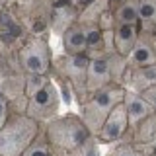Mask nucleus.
<instances>
[{"instance_id":"2","label":"nucleus","mask_w":156,"mask_h":156,"mask_svg":"<svg viewBox=\"0 0 156 156\" xmlns=\"http://www.w3.org/2000/svg\"><path fill=\"white\" fill-rule=\"evenodd\" d=\"M41 123L27 113L12 111L0 127V156H20L41 133Z\"/></svg>"},{"instance_id":"4","label":"nucleus","mask_w":156,"mask_h":156,"mask_svg":"<svg viewBox=\"0 0 156 156\" xmlns=\"http://www.w3.org/2000/svg\"><path fill=\"white\" fill-rule=\"evenodd\" d=\"M8 10L26 35H45L47 29H51V0H18L8 6Z\"/></svg>"},{"instance_id":"8","label":"nucleus","mask_w":156,"mask_h":156,"mask_svg":"<svg viewBox=\"0 0 156 156\" xmlns=\"http://www.w3.org/2000/svg\"><path fill=\"white\" fill-rule=\"evenodd\" d=\"M129 131V119H127V109L125 104H117L111 113L107 115V119L104 121V125L100 127V131L96 133V139L100 144H115L125 136V133Z\"/></svg>"},{"instance_id":"23","label":"nucleus","mask_w":156,"mask_h":156,"mask_svg":"<svg viewBox=\"0 0 156 156\" xmlns=\"http://www.w3.org/2000/svg\"><path fill=\"white\" fill-rule=\"evenodd\" d=\"M70 2H72V6L78 10V14H80L82 10H84L86 6H90V4L94 2V0H70Z\"/></svg>"},{"instance_id":"24","label":"nucleus","mask_w":156,"mask_h":156,"mask_svg":"<svg viewBox=\"0 0 156 156\" xmlns=\"http://www.w3.org/2000/svg\"><path fill=\"white\" fill-rule=\"evenodd\" d=\"M127 2V0H109V10H113L115 6H119V4H123Z\"/></svg>"},{"instance_id":"13","label":"nucleus","mask_w":156,"mask_h":156,"mask_svg":"<svg viewBox=\"0 0 156 156\" xmlns=\"http://www.w3.org/2000/svg\"><path fill=\"white\" fill-rule=\"evenodd\" d=\"M154 62H156V53H154L152 45L139 33V39H136L135 47L131 49V53L127 55V72L135 70V68L154 65Z\"/></svg>"},{"instance_id":"17","label":"nucleus","mask_w":156,"mask_h":156,"mask_svg":"<svg viewBox=\"0 0 156 156\" xmlns=\"http://www.w3.org/2000/svg\"><path fill=\"white\" fill-rule=\"evenodd\" d=\"M49 80H51V74H35V72L26 74V80H23V96H26L27 100L33 98Z\"/></svg>"},{"instance_id":"18","label":"nucleus","mask_w":156,"mask_h":156,"mask_svg":"<svg viewBox=\"0 0 156 156\" xmlns=\"http://www.w3.org/2000/svg\"><path fill=\"white\" fill-rule=\"evenodd\" d=\"M20 156H55L51 144H49V140L45 139V135H43V127H41V133H39V136Z\"/></svg>"},{"instance_id":"15","label":"nucleus","mask_w":156,"mask_h":156,"mask_svg":"<svg viewBox=\"0 0 156 156\" xmlns=\"http://www.w3.org/2000/svg\"><path fill=\"white\" fill-rule=\"evenodd\" d=\"M113 14V22L115 23H139L140 16H139V2L136 0H127V2L119 4L111 10Z\"/></svg>"},{"instance_id":"16","label":"nucleus","mask_w":156,"mask_h":156,"mask_svg":"<svg viewBox=\"0 0 156 156\" xmlns=\"http://www.w3.org/2000/svg\"><path fill=\"white\" fill-rule=\"evenodd\" d=\"M135 131V140L139 143H152L156 140V111H152L148 117H144L136 127H133Z\"/></svg>"},{"instance_id":"7","label":"nucleus","mask_w":156,"mask_h":156,"mask_svg":"<svg viewBox=\"0 0 156 156\" xmlns=\"http://www.w3.org/2000/svg\"><path fill=\"white\" fill-rule=\"evenodd\" d=\"M61 94H58V88L55 84V80H49L41 90L37 92L33 98L27 100V105H26V113L35 119L37 123H47L49 119L57 117L61 113Z\"/></svg>"},{"instance_id":"10","label":"nucleus","mask_w":156,"mask_h":156,"mask_svg":"<svg viewBox=\"0 0 156 156\" xmlns=\"http://www.w3.org/2000/svg\"><path fill=\"white\" fill-rule=\"evenodd\" d=\"M140 33L139 23H115L111 29V39H113V49L115 53H119L121 57H125L131 53V49L135 47L136 39Z\"/></svg>"},{"instance_id":"1","label":"nucleus","mask_w":156,"mask_h":156,"mask_svg":"<svg viewBox=\"0 0 156 156\" xmlns=\"http://www.w3.org/2000/svg\"><path fill=\"white\" fill-rule=\"evenodd\" d=\"M43 135L49 140L55 156L74 154L90 136H94L82 121L80 113H58L57 117L43 123Z\"/></svg>"},{"instance_id":"14","label":"nucleus","mask_w":156,"mask_h":156,"mask_svg":"<svg viewBox=\"0 0 156 156\" xmlns=\"http://www.w3.org/2000/svg\"><path fill=\"white\" fill-rule=\"evenodd\" d=\"M123 84H125V88L135 90V92H140L148 86H154L156 84V62L154 65H148V66H143V68H135V70L125 72Z\"/></svg>"},{"instance_id":"9","label":"nucleus","mask_w":156,"mask_h":156,"mask_svg":"<svg viewBox=\"0 0 156 156\" xmlns=\"http://www.w3.org/2000/svg\"><path fill=\"white\" fill-rule=\"evenodd\" d=\"M113 82H117V80L113 76V70L109 66L107 57L105 55L90 57L88 68H86V98L90 94H94V92H98V90H101V88L113 84Z\"/></svg>"},{"instance_id":"21","label":"nucleus","mask_w":156,"mask_h":156,"mask_svg":"<svg viewBox=\"0 0 156 156\" xmlns=\"http://www.w3.org/2000/svg\"><path fill=\"white\" fill-rule=\"evenodd\" d=\"M10 113H12V107H10L8 100H6V96L0 92V127L6 123V119L10 117Z\"/></svg>"},{"instance_id":"20","label":"nucleus","mask_w":156,"mask_h":156,"mask_svg":"<svg viewBox=\"0 0 156 156\" xmlns=\"http://www.w3.org/2000/svg\"><path fill=\"white\" fill-rule=\"evenodd\" d=\"M111 156H144L143 150H139L135 144H121L113 150Z\"/></svg>"},{"instance_id":"6","label":"nucleus","mask_w":156,"mask_h":156,"mask_svg":"<svg viewBox=\"0 0 156 156\" xmlns=\"http://www.w3.org/2000/svg\"><path fill=\"white\" fill-rule=\"evenodd\" d=\"M88 55H61L58 58H53V66L49 74L61 76L65 80L70 82L74 96L78 98V101L86 100V68H88Z\"/></svg>"},{"instance_id":"22","label":"nucleus","mask_w":156,"mask_h":156,"mask_svg":"<svg viewBox=\"0 0 156 156\" xmlns=\"http://www.w3.org/2000/svg\"><path fill=\"white\" fill-rule=\"evenodd\" d=\"M139 94L143 96L146 104H148V105H150V107H152V109L156 111V84H154V86H148V88H144V90H140Z\"/></svg>"},{"instance_id":"11","label":"nucleus","mask_w":156,"mask_h":156,"mask_svg":"<svg viewBox=\"0 0 156 156\" xmlns=\"http://www.w3.org/2000/svg\"><path fill=\"white\" fill-rule=\"evenodd\" d=\"M123 104H125V109H127V119H129V129H133L152 113V107L144 101V98L135 90H125V98H123Z\"/></svg>"},{"instance_id":"12","label":"nucleus","mask_w":156,"mask_h":156,"mask_svg":"<svg viewBox=\"0 0 156 156\" xmlns=\"http://www.w3.org/2000/svg\"><path fill=\"white\" fill-rule=\"evenodd\" d=\"M62 47L66 55H86L88 53V33L84 23L76 20L70 27L65 29L62 33Z\"/></svg>"},{"instance_id":"26","label":"nucleus","mask_w":156,"mask_h":156,"mask_svg":"<svg viewBox=\"0 0 156 156\" xmlns=\"http://www.w3.org/2000/svg\"><path fill=\"white\" fill-rule=\"evenodd\" d=\"M14 2H18V0H12V4H14ZM12 4H10V6H12Z\"/></svg>"},{"instance_id":"19","label":"nucleus","mask_w":156,"mask_h":156,"mask_svg":"<svg viewBox=\"0 0 156 156\" xmlns=\"http://www.w3.org/2000/svg\"><path fill=\"white\" fill-rule=\"evenodd\" d=\"M136 2H139L140 22L156 26V0H136Z\"/></svg>"},{"instance_id":"25","label":"nucleus","mask_w":156,"mask_h":156,"mask_svg":"<svg viewBox=\"0 0 156 156\" xmlns=\"http://www.w3.org/2000/svg\"><path fill=\"white\" fill-rule=\"evenodd\" d=\"M10 4H12V0H0V6L2 8H8Z\"/></svg>"},{"instance_id":"3","label":"nucleus","mask_w":156,"mask_h":156,"mask_svg":"<svg viewBox=\"0 0 156 156\" xmlns=\"http://www.w3.org/2000/svg\"><path fill=\"white\" fill-rule=\"evenodd\" d=\"M127 88L119 82L101 88V90L94 92L86 98L80 104V117L86 123V127L90 129V133L96 136V133L100 131V127L104 125V121L107 119V115L111 113V109L123 101Z\"/></svg>"},{"instance_id":"5","label":"nucleus","mask_w":156,"mask_h":156,"mask_svg":"<svg viewBox=\"0 0 156 156\" xmlns=\"http://www.w3.org/2000/svg\"><path fill=\"white\" fill-rule=\"evenodd\" d=\"M18 62L26 74H49L53 66V51L45 35H26L18 47Z\"/></svg>"}]
</instances>
